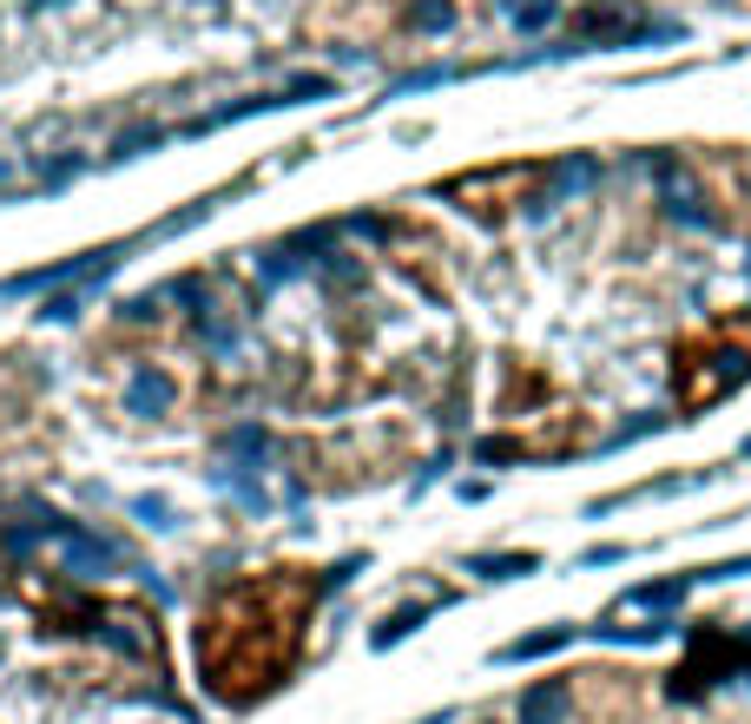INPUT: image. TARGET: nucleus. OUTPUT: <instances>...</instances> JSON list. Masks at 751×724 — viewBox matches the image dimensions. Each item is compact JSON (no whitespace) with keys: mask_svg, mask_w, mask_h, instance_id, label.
I'll return each mask as SVG.
<instances>
[{"mask_svg":"<svg viewBox=\"0 0 751 724\" xmlns=\"http://www.w3.org/2000/svg\"><path fill=\"white\" fill-rule=\"evenodd\" d=\"M561 712V686H541V692H528V705H521V724H548Z\"/></svg>","mask_w":751,"mask_h":724,"instance_id":"f03ea898","label":"nucleus"},{"mask_svg":"<svg viewBox=\"0 0 751 724\" xmlns=\"http://www.w3.org/2000/svg\"><path fill=\"white\" fill-rule=\"evenodd\" d=\"M416 626H422V606H416V613H396L389 626H376V646H396V639H402V633H416Z\"/></svg>","mask_w":751,"mask_h":724,"instance_id":"7ed1b4c3","label":"nucleus"},{"mask_svg":"<svg viewBox=\"0 0 751 724\" xmlns=\"http://www.w3.org/2000/svg\"><path fill=\"white\" fill-rule=\"evenodd\" d=\"M751 376V310L746 316H719L713 330H699L686 349H680V402L699 409V402H719L726 389H739Z\"/></svg>","mask_w":751,"mask_h":724,"instance_id":"f257e3e1","label":"nucleus"}]
</instances>
